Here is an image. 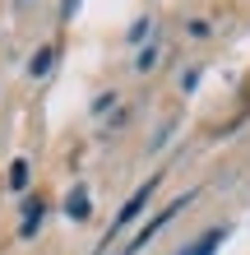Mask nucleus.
Returning <instances> with one entry per match:
<instances>
[{"mask_svg":"<svg viewBox=\"0 0 250 255\" xmlns=\"http://www.w3.org/2000/svg\"><path fill=\"white\" fill-rule=\"evenodd\" d=\"M153 190H158V176H149V181H144V186H139V190H135V195H130V200H125V209H121V214H116V223H111V232H107V242H111V237H116V232H121V228H125L130 218L139 214L144 204H149V195H153Z\"/></svg>","mask_w":250,"mask_h":255,"instance_id":"nucleus-1","label":"nucleus"},{"mask_svg":"<svg viewBox=\"0 0 250 255\" xmlns=\"http://www.w3.org/2000/svg\"><path fill=\"white\" fill-rule=\"evenodd\" d=\"M185 200H190V195H181V200H176V204H171V209H163V214H158V218H153V223H149V228H144V232H139V237H135V242H130V246H125V255H135V251H139V246H149V237H153V232H158V228H163V223H171V214H176V209H185Z\"/></svg>","mask_w":250,"mask_h":255,"instance_id":"nucleus-2","label":"nucleus"},{"mask_svg":"<svg viewBox=\"0 0 250 255\" xmlns=\"http://www.w3.org/2000/svg\"><path fill=\"white\" fill-rule=\"evenodd\" d=\"M37 223H42V204L33 200V204H28V214H23V228H19V237H33V232H37Z\"/></svg>","mask_w":250,"mask_h":255,"instance_id":"nucleus-5","label":"nucleus"},{"mask_svg":"<svg viewBox=\"0 0 250 255\" xmlns=\"http://www.w3.org/2000/svg\"><path fill=\"white\" fill-rule=\"evenodd\" d=\"M51 61H56V47H42V51L33 56V65H28V70H33V74H47V70H51Z\"/></svg>","mask_w":250,"mask_h":255,"instance_id":"nucleus-6","label":"nucleus"},{"mask_svg":"<svg viewBox=\"0 0 250 255\" xmlns=\"http://www.w3.org/2000/svg\"><path fill=\"white\" fill-rule=\"evenodd\" d=\"M223 237H227V228H213V232H204V237H199V242L190 246L185 255H213L218 246H223Z\"/></svg>","mask_w":250,"mask_h":255,"instance_id":"nucleus-3","label":"nucleus"},{"mask_svg":"<svg viewBox=\"0 0 250 255\" xmlns=\"http://www.w3.org/2000/svg\"><path fill=\"white\" fill-rule=\"evenodd\" d=\"M88 209H93V204H88V195L75 190V195H70V204H65V214H70V218H88Z\"/></svg>","mask_w":250,"mask_h":255,"instance_id":"nucleus-4","label":"nucleus"},{"mask_svg":"<svg viewBox=\"0 0 250 255\" xmlns=\"http://www.w3.org/2000/svg\"><path fill=\"white\" fill-rule=\"evenodd\" d=\"M9 186H14V190H23V186H28V162H23V158L9 167Z\"/></svg>","mask_w":250,"mask_h":255,"instance_id":"nucleus-7","label":"nucleus"}]
</instances>
